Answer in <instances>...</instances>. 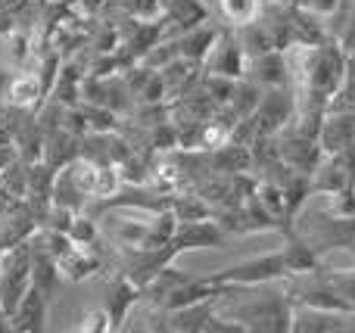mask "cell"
I'll return each instance as SVG.
<instances>
[{
  "label": "cell",
  "instance_id": "20",
  "mask_svg": "<svg viewBox=\"0 0 355 333\" xmlns=\"http://www.w3.org/2000/svg\"><path fill=\"white\" fill-rule=\"evenodd\" d=\"M262 93H265V87H259L256 81L240 78L237 87H234V93H231V100H227L225 106H231L240 118H250L252 112L259 109V103H262Z\"/></svg>",
  "mask_w": 355,
  "mask_h": 333
},
{
  "label": "cell",
  "instance_id": "8",
  "mask_svg": "<svg viewBox=\"0 0 355 333\" xmlns=\"http://www.w3.org/2000/svg\"><path fill=\"white\" fill-rule=\"evenodd\" d=\"M3 100L10 106H16V109L37 112L44 106V100H47V91H44L41 75L31 72V69H19V72H12Z\"/></svg>",
  "mask_w": 355,
  "mask_h": 333
},
{
  "label": "cell",
  "instance_id": "22",
  "mask_svg": "<svg viewBox=\"0 0 355 333\" xmlns=\"http://www.w3.org/2000/svg\"><path fill=\"white\" fill-rule=\"evenodd\" d=\"M324 280L355 309V268H321Z\"/></svg>",
  "mask_w": 355,
  "mask_h": 333
},
{
  "label": "cell",
  "instance_id": "21",
  "mask_svg": "<svg viewBox=\"0 0 355 333\" xmlns=\"http://www.w3.org/2000/svg\"><path fill=\"white\" fill-rule=\"evenodd\" d=\"M0 187L6 190V197L25 199V193H28V162L16 156V159L0 172Z\"/></svg>",
  "mask_w": 355,
  "mask_h": 333
},
{
  "label": "cell",
  "instance_id": "10",
  "mask_svg": "<svg viewBox=\"0 0 355 333\" xmlns=\"http://www.w3.org/2000/svg\"><path fill=\"white\" fill-rule=\"evenodd\" d=\"M318 143L324 150V156H334L340 150H346L349 143H355V112L327 109L321 131H318Z\"/></svg>",
  "mask_w": 355,
  "mask_h": 333
},
{
  "label": "cell",
  "instance_id": "13",
  "mask_svg": "<svg viewBox=\"0 0 355 333\" xmlns=\"http://www.w3.org/2000/svg\"><path fill=\"white\" fill-rule=\"evenodd\" d=\"M144 299L141 287L135 284V280H128L125 274H119L116 280L110 284V296H106V305L103 309L110 312V321H112V330H122L125 321H128V315L135 312V305Z\"/></svg>",
  "mask_w": 355,
  "mask_h": 333
},
{
  "label": "cell",
  "instance_id": "7",
  "mask_svg": "<svg viewBox=\"0 0 355 333\" xmlns=\"http://www.w3.org/2000/svg\"><path fill=\"white\" fill-rule=\"evenodd\" d=\"M227 240V231L215 218H196V222H178V231L172 237V246L178 253L184 249H209Z\"/></svg>",
  "mask_w": 355,
  "mask_h": 333
},
{
  "label": "cell",
  "instance_id": "1",
  "mask_svg": "<svg viewBox=\"0 0 355 333\" xmlns=\"http://www.w3.org/2000/svg\"><path fill=\"white\" fill-rule=\"evenodd\" d=\"M218 312L243 324V330L256 333H293V312L296 303L290 290L259 293L256 287H227L218 299Z\"/></svg>",
  "mask_w": 355,
  "mask_h": 333
},
{
  "label": "cell",
  "instance_id": "5",
  "mask_svg": "<svg viewBox=\"0 0 355 333\" xmlns=\"http://www.w3.org/2000/svg\"><path fill=\"white\" fill-rule=\"evenodd\" d=\"M246 66H250V53H246L237 28H221L212 53H209V60L202 62V72L225 75V78L240 81V78H246Z\"/></svg>",
  "mask_w": 355,
  "mask_h": 333
},
{
  "label": "cell",
  "instance_id": "2",
  "mask_svg": "<svg viewBox=\"0 0 355 333\" xmlns=\"http://www.w3.org/2000/svg\"><path fill=\"white\" fill-rule=\"evenodd\" d=\"M206 278L215 280V284H227V287H256V284L265 287V284H275V280L293 278V271H290L287 249L281 246L277 253L237 262V265L225 268V271H218V274H206Z\"/></svg>",
  "mask_w": 355,
  "mask_h": 333
},
{
  "label": "cell",
  "instance_id": "18",
  "mask_svg": "<svg viewBox=\"0 0 355 333\" xmlns=\"http://www.w3.org/2000/svg\"><path fill=\"white\" fill-rule=\"evenodd\" d=\"M106 10H116L119 16L131 19V22H162L166 19L162 0H106Z\"/></svg>",
  "mask_w": 355,
  "mask_h": 333
},
{
  "label": "cell",
  "instance_id": "27",
  "mask_svg": "<svg viewBox=\"0 0 355 333\" xmlns=\"http://www.w3.org/2000/svg\"><path fill=\"white\" fill-rule=\"evenodd\" d=\"M0 330H12L10 327V315L3 312V305H0Z\"/></svg>",
  "mask_w": 355,
  "mask_h": 333
},
{
  "label": "cell",
  "instance_id": "17",
  "mask_svg": "<svg viewBox=\"0 0 355 333\" xmlns=\"http://www.w3.org/2000/svg\"><path fill=\"white\" fill-rule=\"evenodd\" d=\"M218 31L221 28H215V25H209V22H202V25H196V28L184 31V35L178 37V53H181L184 60L206 62L209 53H212V47H215V41H218Z\"/></svg>",
  "mask_w": 355,
  "mask_h": 333
},
{
  "label": "cell",
  "instance_id": "11",
  "mask_svg": "<svg viewBox=\"0 0 355 333\" xmlns=\"http://www.w3.org/2000/svg\"><path fill=\"white\" fill-rule=\"evenodd\" d=\"M246 78L256 81L259 87H284V84H290L287 53H284V50H268V53L250 56Z\"/></svg>",
  "mask_w": 355,
  "mask_h": 333
},
{
  "label": "cell",
  "instance_id": "19",
  "mask_svg": "<svg viewBox=\"0 0 355 333\" xmlns=\"http://www.w3.org/2000/svg\"><path fill=\"white\" fill-rule=\"evenodd\" d=\"M265 0H218V12L231 28H243V25L256 22L262 16Z\"/></svg>",
  "mask_w": 355,
  "mask_h": 333
},
{
  "label": "cell",
  "instance_id": "28",
  "mask_svg": "<svg viewBox=\"0 0 355 333\" xmlns=\"http://www.w3.org/2000/svg\"><path fill=\"white\" fill-rule=\"evenodd\" d=\"M0 268H3V249H0Z\"/></svg>",
  "mask_w": 355,
  "mask_h": 333
},
{
  "label": "cell",
  "instance_id": "6",
  "mask_svg": "<svg viewBox=\"0 0 355 333\" xmlns=\"http://www.w3.org/2000/svg\"><path fill=\"white\" fill-rule=\"evenodd\" d=\"M277 147H281V159L300 174H315V168L324 159V150H321L318 141L302 137L290 128H284L281 134H277Z\"/></svg>",
  "mask_w": 355,
  "mask_h": 333
},
{
  "label": "cell",
  "instance_id": "26",
  "mask_svg": "<svg viewBox=\"0 0 355 333\" xmlns=\"http://www.w3.org/2000/svg\"><path fill=\"white\" fill-rule=\"evenodd\" d=\"M10 78H12V72L6 66H0V100H3V93H6V84H10Z\"/></svg>",
  "mask_w": 355,
  "mask_h": 333
},
{
  "label": "cell",
  "instance_id": "4",
  "mask_svg": "<svg viewBox=\"0 0 355 333\" xmlns=\"http://www.w3.org/2000/svg\"><path fill=\"white\" fill-rule=\"evenodd\" d=\"M296 116V91L290 84L284 87H265L262 103L252 112L259 134H281Z\"/></svg>",
  "mask_w": 355,
  "mask_h": 333
},
{
  "label": "cell",
  "instance_id": "23",
  "mask_svg": "<svg viewBox=\"0 0 355 333\" xmlns=\"http://www.w3.org/2000/svg\"><path fill=\"white\" fill-rule=\"evenodd\" d=\"M69 237H72V243H81V246H94L97 243V218L87 215V212H78V215L72 218V224H69L66 231Z\"/></svg>",
  "mask_w": 355,
  "mask_h": 333
},
{
  "label": "cell",
  "instance_id": "14",
  "mask_svg": "<svg viewBox=\"0 0 355 333\" xmlns=\"http://www.w3.org/2000/svg\"><path fill=\"white\" fill-rule=\"evenodd\" d=\"M47 305L50 299L37 287H31L22 296V303L16 305V312L10 315V327L19 333H41L47 327Z\"/></svg>",
  "mask_w": 355,
  "mask_h": 333
},
{
  "label": "cell",
  "instance_id": "3",
  "mask_svg": "<svg viewBox=\"0 0 355 333\" xmlns=\"http://www.w3.org/2000/svg\"><path fill=\"white\" fill-rule=\"evenodd\" d=\"M35 287L31 278V246L19 243L12 249H3V268H0V305L6 315L16 312L22 296Z\"/></svg>",
  "mask_w": 355,
  "mask_h": 333
},
{
  "label": "cell",
  "instance_id": "9",
  "mask_svg": "<svg viewBox=\"0 0 355 333\" xmlns=\"http://www.w3.org/2000/svg\"><path fill=\"white\" fill-rule=\"evenodd\" d=\"M162 10H166V19H162L166 37H181L184 31L196 28L209 19L202 0H162Z\"/></svg>",
  "mask_w": 355,
  "mask_h": 333
},
{
  "label": "cell",
  "instance_id": "24",
  "mask_svg": "<svg viewBox=\"0 0 355 333\" xmlns=\"http://www.w3.org/2000/svg\"><path fill=\"white\" fill-rule=\"evenodd\" d=\"M324 209L331 212V215H340V218H355V184H346L343 190L331 193Z\"/></svg>",
  "mask_w": 355,
  "mask_h": 333
},
{
  "label": "cell",
  "instance_id": "12",
  "mask_svg": "<svg viewBox=\"0 0 355 333\" xmlns=\"http://www.w3.org/2000/svg\"><path fill=\"white\" fill-rule=\"evenodd\" d=\"M56 265H60L62 280H72V284L87 280V278H94V274L103 271V259H100V253L94 246H81V243H72V246L56 259Z\"/></svg>",
  "mask_w": 355,
  "mask_h": 333
},
{
  "label": "cell",
  "instance_id": "25",
  "mask_svg": "<svg viewBox=\"0 0 355 333\" xmlns=\"http://www.w3.org/2000/svg\"><path fill=\"white\" fill-rule=\"evenodd\" d=\"M78 330H94V333H106L112 330V321H110V312L106 309H94L85 315V324H81Z\"/></svg>",
  "mask_w": 355,
  "mask_h": 333
},
{
  "label": "cell",
  "instance_id": "15",
  "mask_svg": "<svg viewBox=\"0 0 355 333\" xmlns=\"http://www.w3.org/2000/svg\"><path fill=\"white\" fill-rule=\"evenodd\" d=\"M225 293V290H221ZM221 293L218 296H209V299H202V303H193V305H187V309H178V312H168V330H175V333H202L209 327V321H212L215 315H218V299H221Z\"/></svg>",
  "mask_w": 355,
  "mask_h": 333
},
{
  "label": "cell",
  "instance_id": "16",
  "mask_svg": "<svg viewBox=\"0 0 355 333\" xmlns=\"http://www.w3.org/2000/svg\"><path fill=\"white\" fill-rule=\"evenodd\" d=\"M78 156H81V137L72 134L69 128H56V131H50V134L44 137L41 159L47 162V165H53L56 172L66 168V165H72Z\"/></svg>",
  "mask_w": 355,
  "mask_h": 333
}]
</instances>
